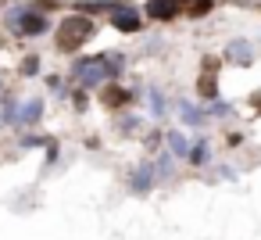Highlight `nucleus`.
Returning <instances> with one entry per match:
<instances>
[{
    "instance_id": "1",
    "label": "nucleus",
    "mask_w": 261,
    "mask_h": 240,
    "mask_svg": "<svg viewBox=\"0 0 261 240\" xmlns=\"http://www.w3.org/2000/svg\"><path fill=\"white\" fill-rule=\"evenodd\" d=\"M93 36V22L90 18H83V15H72V18H65L61 26H58V51H75V47H83L86 40Z\"/></svg>"
},
{
    "instance_id": "2",
    "label": "nucleus",
    "mask_w": 261,
    "mask_h": 240,
    "mask_svg": "<svg viewBox=\"0 0 261 240\" xmlns=\"http://www.w3.org/2000/svg\"><path fill=\"white\" fill-rule=\"evenodd\" d=\"M115 68H118V58H83V61L72 68V76H75L83 86H93V83H100L104 76H115Z\"/></svg>"
},
{
    "instance_id": "3",
    "label": "nucleus",
    "mask_w": 261,
    "mask_h": 240,
    "mask_svg": "<svg viewBox=\"0 0 261 240\" xmlns=\"http://www.w3.org/2000/svg\"><path fill=\"white\" fill-rule=\"evenodd\" d=\"M8 26H11L15 33H22V36H40V33H47V18L36 15V11H22V8L11 11Z\"/></svg>"
},
{
    "instance_id": "4",
    "label": "nucleus",
    "mask_w": 261,
    "mask_h": 240,
    "mask_svg": "<svg viewBox=\"0 0 261 240\" xmlns=\"http://www.w3.org/2000/svg\"><path fill=\"white\" fill-rule=\"evenodd\" d=\"M190 4H193V0H147V15L168 22L175 15H190Z\"/></svg>"
},
{
    "instance_id": "5",
    "label": "nucleus",
    "mask_w": 261,
    "mask_h": 240,
    "mask_svg": "<svg viewBox=\"0 0 261 240\" xmlns=\"http://www.w3.org/2000/svg\"><path fill=\"white\" fill-rule=\"evenodd\" d=\"M111 26H115V29H122V33H136V29H140V15H136L133 8H115Z\"/></svg>"
},
{
    "instance_id": "6",
    "label": "nucleus",
    "mask_w": 261,
    "mask_h": 240,
    "mask_svg": "<svg viewBox=\"0 0 261 240\" xmlns=\"http://www.w3.org/2000/svg\"><path fill=\"white\" fill-rule=\"evenodd\" d=\"M215 76H218V61H215V58H207V61H204V76H200V83H197L200 97H207V101H211V97H215V90H218V86H215Z\"/></svg>"
},
{
    "instance_id": "7",
    "label": "nucleus",
    "mask_w": 261,
    "mask_h": 240,
    "mask_svg": "<svg viewBox=\"0 0 261 240\" xmlns=\"http://www.w3.org/2000/svg\"><path fill=\"white\" fill-rule=\"evenodd\" d=\"M100 101H104V108H125V104H129V90H122V86H104Z\"/></svg>"
},
{
    "instance_id": "8",
    "label": "nucleus",
    "mask_w": 261,
    "mask_h": 240,
    "mask_svg": "<svg viewBox=\"0 0 261 240\" xmlns=\"http://www.w3.org/2000/svg\"><path fill=\"white\" fill-rule=\"evenodd\" d=\"M229 61H236V65H250L254 54H250V47H247L243 40H232V43H229Z\"/></svg>"
},
{
    "instance_id": "9",
    "label": "nucleus",
    "mask_w": 261,
    "mask_h": 240,
    "mask_svg": "<svg viewBox=\"0 0 261 240\" xmlns=\"http://www.w3.org/2000/svg\"><path fill=\"white\" fill-rule=\"evenodd\" d=\"M40 115H43V101H29V104L18 111V122H22V126H33Z\"/></svg>"
},
{
    "instance_id": "10",
    "label": "nucleus",
    "mask_w": 261,
    "mask_h": 240,
    "mask_svg": "<svg viewBox=\"0 0 261 240\" xmlns=\"http://www.w3.org/2000/svg\"><path fill=\"white\" fill-rule=\"evenodd\" d=\"M150 183H154V172H150V165H143V169L133 176V186H136V190H147Z\"/></svg>"
},
{
    "instance_id": "11",
    "label": "nucleus",
    "mask_w": 261,
    "mask_h": 240,
    "mask_svg": "<svg viewBox=\"0 0 261 240\" xmlns=\"http://www.w3.org/2000/svg\"><path fill=\"white\" fill-rule=\"evenodd\" d=\"M179 111H182V118H186V122H204V115H200L197 108H190V104H179Z\"/></svg>"
},
{
    "instance_id": "12",
    "label": "nucleus",
    "mask_w": 261,
    "mask_h": 240,
    "mask_svg": "<svg viewBox=\"0 0 261 240\" xmlns=\"http://www.w3.org/2000/svg\"><path fill=\"white\" fill-rule=\"evenodd\" d=\"M190 161H193V165H204V161H207V147H204V143H197V147L190 151Z\"/></svg>"
},
{
    "instance_id": "13",
    "label": "nucleus",
    "mask_w": 261,
    "mask_h": 240,
    "mask_svg": "<svg viewBox=\"0 0 261 240\" xmlns=\"http://www.w3.org/2000/svg\"><path fill=\"white\" fill-rule=\"evenodd\" d=\"M168 143H172V151H175V154H186V140H182L179 133H168Z\"/></svg>"
},
{
    "instance_id": "14",
    "label": "nucleus",
    "mask_w": 261,
    "mask_h": 240,
    "mask_svg": "<svg viewBox=\"0 0 261 240\" xmlns=\"http://www.w3.org/2000/svg\"><path fill=\"white\" fill-rule=\"evenodd\" d=\"M36 68H40V58H25V65H22V76H36Z\"/></svg>"
}]
</instances>
